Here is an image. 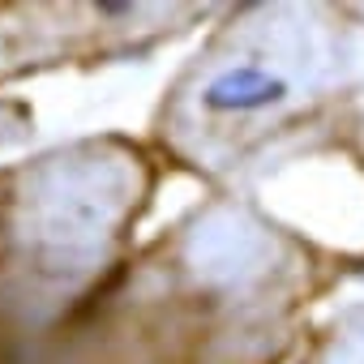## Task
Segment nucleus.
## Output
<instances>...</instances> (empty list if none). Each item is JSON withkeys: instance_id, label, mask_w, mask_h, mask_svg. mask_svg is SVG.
Wrapping results in <instances>:
<instances>
[{"instance_id": "obj_1", "label": "nucleus", "mask_w": 364, "mask_h": 364, "mask_svg": "<svg viewBox=\"0 0 364 364\" xmlns=\"http://www.w3.org/2000/svg\"><path fill=\"white\" fill-rule=\"evenodd\" d=\"M283 95H287V82L262 73L257 65H240V69L219 73L202 90V103L210 112H262V107H274Z\"/></svg>"}]
</instances>
